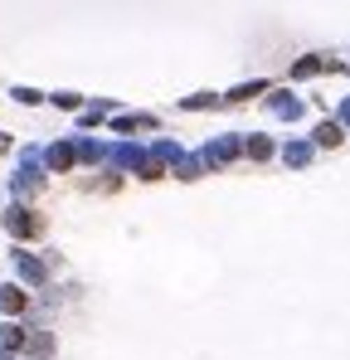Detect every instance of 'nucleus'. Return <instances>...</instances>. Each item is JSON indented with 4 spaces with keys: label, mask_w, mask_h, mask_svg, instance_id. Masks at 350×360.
Wrapping results in <instances>:
<instances>
[{
    "label": "nucleus",
    "mask_w": 350,
    "mask_h": 360,
    "mask_svg": "<svg viewBox=\"0 0 350 360\" xmlns=\"http://www.w3.org/2000/svg\"><path fill=\"white\" fill-rule=\"evenodd\" d=\"M44 161H49V171H68V166L78 161V151H73V141H54V146L44 151Z\"/></svg>",
    "instance_id": "5"
},
{
    "label": "nucleus",
    "mask_w": 350,
    "mask_h": 360,
    "mask_svg": "<svg viewBox=\"0 0 350 360\" xmlns=\"http://www.w3.org/2000/svg\"><path fill=\"white\" fill-rule=\"evenodd\" d=\"M175 176H180V180H200V176H205V161H200V156H185V161L175 166Z\"/></svg>",
    "instance_id": "16"
},
{
    "label": "nucleus",
    "mask_w": 350,
    "mask_h": 360,
    "mask_svg": "<svg viewBox=\"0 0 350 360\" xmlns=\"http://www.w3.org/2000/svg\"><path fill=\"white\" fill-rule=\"evenodd\" d=\"M268 112L282 117V122H297V117H302V97H292V92H272V97H268Z\"/></svg>",
    "instance_id": "4"
},
{
    "label": "nucleus",
    "mask_w": 350,
    "mask_h": 360,
    "mask_svg": "<svg viewBox=\"0 0 350 360\" xmlns=\"http://www.w3.org/2000/svg\"><path fill=\"white\" fill-rule=\"evenodd\" d=\"M5 229H10L15 239H34V234H44V219H39L34 209H24V205H10V209H5Z\"/></svg>",
    "instance_id": "1"
},
{
    "label": "nucleus",
    "mask_w": 350,
    "mask_h": 360,
    "mask_svg": "<svg viewBox=\"0 0 350 360\" xmlns=\"http://www.w3.org/2000/svg\"><path fill=\"white\" fill-rule=\"evenodd\" d=\"M0 360H10V356H0Z\"/></svg>",
    "instance_id": "24"
},
{
    "label": "nucleus",
    "mask_w": 350,
    "mask_h": 360,
    "mask_svg": "<svg viewBox=\"0 0 350 360\" xmlns=\"http://www.w3.org/2000/svg\"><path fill=\"white\" fill-rule=\"evenodd\" d=\"M312 151H316V141H292V146H287V151H282V161H287V166H297V171H302V166H307V161H312Z\"/></svg>",
    "instance_id": "10"
},
{
    "label": "nucleus",
    "mask_w": 350,
    "mask_h": 360,
    "mask_svg": "<svg viewBox=\"0 0 350 360\" xmlns=\"http://www.w3.org/2000/svg\"><path fill=\"white\" fill-rule=\"evenodd\" d=\"M341 127H350V97L341 102Z\"/></svg>",
    "instance_id": "22"
},
{
    "label": "nucleus",
    "mask_w": 350,
    "mask_h": 360,
    "mask_svg": "<svg viewBox=\"0 0 350 360\" xmlns=\"http://www.w3.org/2000/svg\"><path fill=\"white\" fill-rule=\"evenodd\" d=\"M29 336H24V326H15V321H5L0 326V351H20Z\"/></svg>",
    "instance_id": "12"
},
{
    "label": "nucleus",
    "mask_w": 350,
    "mask_h": 360,
    "mask_svg": "<svg viewBox=\"0 0 350 360\" xmlns=\"http://www.w3.org/2000/svg\"><path fill=\"white\" fill-rule=\"evenodd\" d=\"M292 74H297V78H312V74H321V59H297Z\"/></svg>",
    "instance_id": "18"
},
{
    "label": "nucleus",
    "mask_w": 350,
    "mask_h": 360,
    "mask_svg": "<svg viewBox=\"0 0 350 360\" xmlns=\"http://www.w3.org/2000/svg\"><path fill=\"white\" fill-rule=\"evenodd\" d=\"M15 268H20V277H24V282H34V287L44 282V263H39L34 254H24V249L15 254Z\"/></svg>",
    "instance_id": "8"
},
{
    "label": "nucleus",
    "mask_w": 350,
    "mask_h": 360,
    "mask_svg": "<svg viewBox=\"0 0 350 360\" xmlns=\"http://www.w3.org/2000/svg\"><path fill=\"white\" fill-rule=\"evenodd\" d=\"M243 156H253V161H268V156H272V141H268V137H248V141H243Z\"/></svg>",
    "instance_id": "14"
},
{
    "label": "nucleus",
    "mask_w": 350,
    "mask_h": 360,
    "mask_svg": "<svg viewBox=\"0 0 350 360\" xmlns=\"http://www.w3.org/2000/svg\"><path fill=\"white\" fill-rule=\"evenodd\" d=\"M24 351H29L34 360H49L54 356V336H49V331H34V336L24 341Z\"/></svg>",
    "instance_id": "11"
},
{
    "label": "nucleus",
    "mask_w": 350,
    "mask_h": 360,
    "mask_svg": "<svg viewBox=\"0 0 350 360\" xmlns=\"http://www.w3.org/2000/svg\"><path fill=\"white\" fill-rule=\"evenodd\" d=\"M112 127L122 132V137H126V132H151V127H156V117H151V112H131V117H117Z\"/></svg>",
    "instance_id": "9"
},
{
    "label": "nucleus",
    "mask_w": 350,
    "mask_h": 360,
    "mask_svg": "<svg viewBox=\"0 0 350 360\" xmlns=\"http://www.w3.org/2000/svg\"><path fill=\"white\" fill-rule=\"evenodd\" d=\"M73 151H78V161H103V156H108V151H103V141H78Z\"/></svg>",
    "instance_id": "17"
},
{
    "label": "nucleus",
    "mask_w": 350,
    "mask_h": 360,
    "mask_svg": "<svg viewBox=\"0 0 350 360\" xmlns=\"http://www.w3.org/2000/svg\"><path fill=\"white\" fill-rule=\"evenodd\" d=\"M54 102H59V107H68V112H73V107H78V102H83V97H78V92H54Z\"/></svg>",
    "instance_id": "20"
},
{
    "label": "nucleus",
    "mask_w": 350,
    "mask_h": 360,
    "mask_svg": "<svg viewBox=\"0 0 350 360\" xmlns=\"http://www.w3.org/2000/svg\"><path fill=\"white\" fill-rule=\"evenodd\" d=\"M10 97H15V102H24V107H34V102H39V92H34V88H15Z\"/></svg>",
    "instance_id": "19"
},
{
    "label": "nucleus",
    "mask_w": 350,
    "mask_h": 360,
    "mask_svg": "<svg viewBox=\"0 0 350 360\" xmlns=\"http://www.w3.org/2000/svg\"><path fill=\"white\" fill-rule=\"evenodd\" d=\"M214 102H219L214 92H200V97H185V107H214Z\"/></svg>",
    "instance_id": "21"
},
{
    "label": "nucleus",
    "mask_w": 350,
    "mask_h": 360,
    "mask_svg": "<svg viewBox=\"0 0 350 360\" xmlns=\"http://www.w3.org/2000/svg\"><path fill=\"white\" fill-rule=\"evenodd\" d=\"M341 137H346L341 122H321V127H316V146H341Z\"/></svg>",
    "instance_id": "13"
},
{
    "label": "nucleus",
    "mask_w": 350,
    "mask_h": 360,
    "mask_svg": "<svg viewBox=\"0 0 350 360\" xmlns=\"http://www.w3.org/2000/svg\"><path fill=\"white\" fill-rule=\"evenodd\" d=\"M39 185H44V176H39V151L29 146V151L20 156V176H15V195L24 200V195H34Z\"/></svg>",
    "instance_id": "2"
},
{
    "label": "nucleus",
    "mask_w": 350,
    "mask_h": 360,
    "mask_svg": "<svg viewBox=\"0 0 350 360\" xmlns=\"http://www.w3.org/2000/svg\"><path fill=\"white\" fill-rule=\"evenodd\" d=\"M238 151H243V141H238V137H214V141L200 151V161H205V171H210V166H229Z\"/></svg>",
    "instance_id": "3"
},
{
    "label": "nucleus",
    "mask_w": 350,
    "mask_h": 360,
    "mask_svg": "<svg viewBox=\"0 0 350 360\" xmlns=\"http://www.w3.org/2000/svg\"><path fill=\"white\" fill-rule=\"evenodd\" d=\"M0 151H10V137H5V132H0Z\"/></svg>",
    "instance_id": "23"
},
{
    "label": "nucleus",
    "mask_w": 350,
    "mask_h": 360,
    "mask_svg": "<svg viewBox=\"0 0 350 360\" xmlns=\"http://www.w3.org/2000/svg\"><path fill=\"white\" fill-rule=\"evenodd\" d=\"M112 166L141 171V166H146V151H141V146H131V141H122V146H112Z\"/></svg>",
    "instance_id": "7"
},
{
    "label": "nucleus",
    "mask_w": 350,
    "mask_h": 360,
    "mask_svg": "<svg viewBox=\"0 0 350 360\" xmlns=\"http://www.w3.org/2000/svg\"><path fill=\"white\" fill-rule=\"evenodd\" d=\"M258 92H268V83H263V78H253V83H238V88H233L224 102H248V97H258Z\"/></svg>",
    "instance_id": "15"
},
{
    "label": "nucleus",
    "mask_w": 350,
    "mask_h": 360,
    "mask_svg": "<svg viewBox=\"0 0 350 360\" xmlns=\"http://www.w3.org/2000/svg\"><path fill=\"white\" fill-rule=\"evenodd\" d=\"M24 307H29V292H24V287H15V282L0 287V312H5V317H20Z\"/></svg>",
    "instance_id": "6"
}]
</instances>
